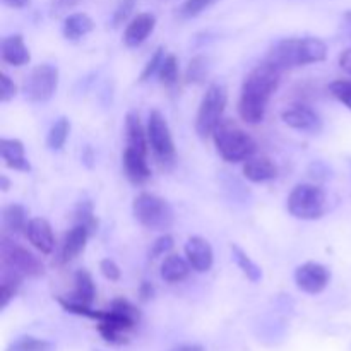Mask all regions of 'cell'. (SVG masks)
Masks as SVG:
<instances>
[{
  "label": "cell",
  "instance_id": "obj_23",
  "mask_svg": "<svg viewBox=\"0 0 351 351\" xmlns=\"http://www.w3.org/2000/svg\"><path fill=\"white\" fill-rule=\"evenodd\" d=\"M96 297V285L93 281V276L86 269H79L74 276V291L69 297H65L71 302L77 304L91 305Z\"/></svg>",
  "mask_w": 351,
  "mask_h": 351
},
{
  "label": "cell",
  "instance_id": "obj_46",
  "mask_svg": "<svg viewBox=\"0 0 351 351\" xmlns=\"http://www.w3.org/2000/svg\"><path fill=\"white\" fill-rule=\"evenodd\" d=\"M0 189H2V192H7L10 189V182L5 175H0Z\"/></svg>",
  "mask_w": 351,
  "mask_h": 351
},
{
  "label": "cell",
  "instance_id": "obj_20",
  "mask_svg": "<svg viewBox=\"0 0 351 351\" xmlns=\"http://www.w3.org/2000/svg\"><path fill=\"white\" fill-rule=\"evenodd\" d=\"M125 147L136 149L143 154H147L149 151L147 129H144L139 115L134 112H129L125 115Z\"/></svg>",
  "mask_w": 351,
  "mask_h": 351
},
{
  "label": "cell",
  "instance_id": "obj_3",
  "mask_svg": "<svg viewBox=\"0 0 351 351\" xmlns=\"http://www.w3.org/2000/svg\"><path fill=\"white\" fill-rule=\"evenodd\" d=\"M216 151L228 163L247 161L254 156L257 146L256 141L232 120H223L213 134Z\"/></svg>",
  "mask_w": 351,
  "mask_h": 351
},
{
  "label": "cell",
  "instance_id": "obj_42",
  "mask_svg": "<svg viewBox=\"0 0 351 351\" xmlns=\"http://www.w3.org/2000/svg\"><path fill=\"white\" fill-rule=\"evenodd\" d=\"M170 351H206L204 346L199 343H182V345L173 346Z\"/></svg>",
  "mask_w": 351,
  "mask_h": 351
},
{
  "label": "cell",
  "instance_id": "obj_27",
  "mask_svg": "<svg viewBox=\"0 0 351 351\" xmlns=\"http://www.w3.org/2000/svg\"><path fill=\"white\" fill-rule=\"evenodd\" d=\"M53 343L47 341V339L34 338V336H21V338L14 339L5 351H53Z\"/></svg>",
  "mask_w": 351,
  "mask_h": 351
},
{
  "label": "cell",
  "instance_id": "obj_44",
  "mask_svg": "<svg viewBox=\"0 0 351 351\" xmlns=\"http://www.w3.org/2000/svg\"><path fill=\"white\" fill-rule=\"evenodd\" d=\"M343 26H345V33L348 34L350 40H351V10H346L345 16H343Z\"/></svg>",
  "mask_w": 351,
  "mask_h": 351
},
{
  "label": "cell",
  "instance_id": "obj_14",
  "mask_svg": "<svg viewBox=\"0 0 351 351\" xmlns=\"http://www.w3.org/2000/svg\"><path fill=\"white\" fill-rule=\"evenodd\" d=\"M156 27V17L151 12H141L130 19L123 31V43L129 48H137L149 38Z\"/></svg>",
  "mask_w": 351,
  "mask_h": 351
},
{
  "label": "cell",
  "instance_id": "obj_11",
  "mask_svg": "<svg viewBox=\"0 0 351 351\" xmlns=\"http://www.w3.org/2000/svg\"><path fill=\"white\" fill-rule=\"evenodd\" d=\"M281 119L288 127L295 130H300L305 134H319L322 130V119L315 110L307 105H293L281 113Z\"/></svg>",
  "mask_w": 351,
  "mask_h": 351
},
{
  "label": "cell",
  "instance_id": "obj_12",
  "mask_svg": "<svg viewBox=\"0 0 351 351\" xmlns=\"http://www.w3.org/2000/svg\"><path fill=\"white\" fill-rule=\"evenodd\" d=\"M185 257L192 269L197 273H208L215 263V252L211 243L202 237H191L185 243Z\"/></svg>",
  "mask_w": 351,
  "mask_h": 351
},
{
  "label": "cell",
  "instance_id": "obj_30",
  "mask_svg": "<svg viewBox=\"0 0 351 351\" xmlns=\"http://www.w3.org/2000/svg\"><path fill=\"white\" fill-rule=\"evenodd\" d=\"M98 332L106 343H110V345L122 346L129 341L125 331H122V329L115 328V326L112 324H106V322H98Z\"/></svg>",
  "mask_w": 351,
  "mask_h": 351
},
{
  "label": "cell",
  "instance_id": "obj_35",
  "mask_svg": "<svg viewBox=\"0 0 351 351\" xmlns=\"http://www.w3.org/2000/svg\"><path fill=\"white\" fill-rule=\"evenodd\" d=\"M171 249H173V237H171L170 233H163V235L158 237V239L154 240L153 245H151L149 257L151 259H158V257L161 256H168Z\"/></svg>",
  "mask_w": 351,
  "mask_h": 351
},
{
  "label": "cell",
  "instance_id": "obj_5",
  "mask_svg": "<svg viewBox=\"0 0 351 351\" xmlns=\"http://www.w3.org/2000/svg\"><path fill=\"white\" fill-rule=\"evenodd\" d=\"M287 208L293 218L314 221L324 216L328 209V197H326V192L317 185L298 184L288 195Z\"/></svg>",
  "mask_w": 351,
  "mask_h": 351
},
{
  "label": "cell",
  "instance_id": "obj_26",
  "mask_svg": "<svg viewBox=\"0 0 351 351\" xmlns=\"http://www.w3.org/2000/svg\"><path fill=\"white\" fill-rule=\"evenodd\" d=\"M71 134V122H69L65 117L58 119L57 122L51 125L50 132L47 136V144L51 151H58L65 146L67 143V137Z\"/></svg>",
  "mask_w": 351,
  "mask_h": 351
},
{
  "label": "cell",
  "instance_id": "obj_19",
  "mask_svg": "<svg viewBox=\"0 0 351 351\" xmlns=\"http://www.w3.org/2000/svg\"><path fill=\"white\" fill-rule=\"evenodd\" d=\"M0 156H2L5 167L12 168L16 171H29L31 165L26 158L24 144L19 139H0Z\"/></svg>",
  "mask_w": 351,
  "mask_h": 351
},
{
  "label": "cell",
  "instance_id": "obj_22",
  "mask_svg": "<svg viewBox=\"0 0 351 351\" xmlns=\"http://www.w3.org/2000/svg\"><path fill=\"white\" fill-rule=\"evenodd\" d=\"M95 29V21L88 16L86 12H74L69 14L64 19V26H62V33L69 41H77L84 38Z\"/></svg>",
  "mask_w": 351,
  "mask_h": 351
},
{
  "label": "cell",
  "instance_id": "obj_34",
  "mask_svg": "<svg viewBox=\"0 0 351 351\" xmlns=\"http://www.w3.org/2000/svg\"><path fill=\"white\" fill-rule=\"evenodd\" d=\"M218 0H185L180 7V14L184 17H195L204 12L206 9L216 3Z\"/></svg>",
  "mask_w": 351,
  "mask_h": 351
},
{
  "label": "cell",
  "instance_id": "obj_37",
  "mask_svg": "<svg viewBox=\"0 0 351 351\" xmlns=\"http://www.w3.org/2000/svg\"><path fill=\"white\" fill-rule=\"evenodd\" d=\"M110 308L129 315V317H132L134 321H137V322L141 321V311L136 307V305L130 304L129 300H125V298H117V300H113L112 305H110Z\"/></svg>",
  "mask_w": 351,
  "mask_h": 351
},
{
  "label": "cell",
  "instance_id": "obj_6",
  "mask_svg": "<svg viewBox=\"0 0 351 351\" xmlns=\"http://www.w3.org/2000/svg\"><path fill=\"white\" fill-rule=\"evenodd\" d=\"M226 103H228V93L221 84H211L206 89L195 115V132L199 137L206 139L215 134L219 123L223 122Z\"/></svg>",
  "mask_w": 351,
  "mask_h": 351
},
{
  "label": "cell",
  "instance_id": "obj_4",
  "mask_svg": "<svg viewBox=\"0 0 351 351\" xmlns=\"http://www.w3.org/2000/svg\"><path fill=\"white\" fill-rule=\"evenodd\" d=\"M134 218L151 232H167L173 226L175 213L167 199L149 192H141L132 202Z\"/></svg>",
  "mask_w": 351,
  "mask_h": 351
},
{
  "label": "cell",
  "instance_id": "obj_15",
  "mask_svg": "<svg viewBox=\"0 0 351 351\" xmlns=\"http://www.w3.org/2000/svg\"><path fill=\"white\" fill-rule=\"evenodd\" d=\"M89 235H91V232H89L88 226L75 223V225L69 230L67 235H65L64 243H62L60 247V254H58V263L69 264L72 263L79 254L84 252Z\"/></svg>",
  "mask_w": 351,
  "mask_h": 351
},
{
  "label": "cell",
  "instance_id": "obj_32",
  "mask_svg": "<svg viewBox=\"0 0 351 351\" xmlns=\"http://www.w3.org/2000/svg\"><path fill=\"white\" fill-rule=\"evenodd\" d=\"M165 57H167V55H165V48L158 47L156 50H154L153 57L149 58V62H147L146 67H144V71L141 72L139 81L146 82V81H149V79L153 77L154 74H158V71H160L161 64H163V60H165Z\"/></svg>",
  "mask_w": 351,
  "mask_h": 351
},
{
  "label": "cell",
  "instance_id": "obj_28",
  "mask_svg": "<svg viewBox=\"0 0 351 351\" xmlns=\"http://www.w3.org/2000/svg\"><path fill=\"white\" fill-rule=\"evenodd\" d=\"M209 72V62L204 55H197V57L192 58L189 62L187 72H185V81L189 84H201L204 82V79L208 77Z\"/></svg>",
  "mask_w": 351,
  "mask_h": 351
},
{
  "label": "cell",
  "instance_id": "obj_33",
  "mask_svg": "<svg viewBox=\"0 0 351 351\" xmlns=\"http://www.w3.org/2000/svg\"><path fill=\"white\" fill-rule=\"evenodd\" d=\"M75 223L88 226L91 233L96 232V228H98V219H96L95 213H93L91 202H82L79 206L77 211H75Z\"/></svg>",
  "mask_w": 351,
  "mask_h": 351
},
{
  "label": "cell",
  "instance_id": "obj_25",
  "mask_svg": "<svg viewBox=\"0 0 351 351\" xmlns=\"http://www.w3.org/2000/svg\"><path fill=\"white\" fill-rule=\"evenodd\" d=\"M230 249H232L233 259H235L237 266H239L240 271L245 274L247 280L252 281V283L261 281V278H263V271H261V267L257 266V264L254 263L249 256H247L245 250H242L239 245H235V243H232V247H230Z\"/></svg>",
  "mask_w": 351,
  "mask_h": 351
},
{
  "label": "cell",
  "instance_id": "obj_41",
  "mask_svg": "<svg viewBox=\"0 0 351 351\" xmlns=\"http://www.w3.org/2000/svg\"><path fill=\"white\" fill-rule=\"evenodd\" d=\"M339 67L343 69V72L351 75V48H346V50L339 55Z\"/></svg>",
  "mask_w": 351,
  "mask_h": 351
},
{
  "label": "cell",
  "instance_id": "obj_45",
  "mask_svg": "<svg viewBox=\"0 0 351 351\" xmlns=\"http://www.w3.org/2000/svg\"><path fill=\"white\" fill-rule=\"evenodd\" d=\"M81 2V0H58V7H60V9H69V7H74L75 3H79Z\"/></svg>",
  "mask_w": 351,
  "mask_h": 351
},
{
  "label": "cell",
  "instance_id": "obj_1",
  "mask_svg": "<svg viewBox=\"0 0 351 351\" xmlns=\"http://www.w3.org/2000/svg\"><path fill=\"white\" fill-rule=\"evenodd\" d=\"M281 81V69L264 60L245 75L240 91L239 115L247 123H261L266 117L267 105L278 91Z\"/></svg>",
  "mask_w": 351,
  "mask_h": 351
},
{
  "label": "cell",
  "instance_id": "obj_8",
  "mask_svg": "<svg viewBox=\"0 0 351 351\" xmlns=\"http://www.w3.org/2000/svg\"><path fill=\"white\" fill-rule=\"evenodd\" d=\"M147 141H149V147L153 149L154 156L161 161V163H171L175 160V141L171 136L170 125H168L167 119L161 112L153 110L147 119Z\"/></svg>",
  "mask_w": 351,
  "mask_h": 351
},
{
  "label": "cell",
  "instance_id": "obj_38",
  "mask_svg": "<svg viewBox=\"0 0 351 351\" xmlns=\"http://www.w3.org/2000/svg\"><path fill=\"white\" fill-rule=\"evenodd\" d=\"M17 95V86L14 84L12 79L7 74H0V101L7 103L12 98H16Z\"/></svg>",
  "mask_w": 351,
  "mask_h": 351
},
{
  "label": "cell",
  "instance_id": "obj_29",
  "mask_svg": "<svg viewBox=\"0 0 351 351\" xmlns=\"http://www.w3.org/2000/svg\"><path fill=\"white\" fill-rule=\"evenodd\" d=\"M160 82L165 86H173L178 81V58L175 55H167L158 71Z\"/></svg>",
  "mask_w": 351,
  "mask_h": 351
},
{
  "label": "cell",
  "instance_id": "obj_39",
  "mask_svg": "<svg viewBox=\"0 0 351 351\" xmlns=\"http://www.w3.org/2000/svg\"><path fill=\"white\" fill-rule=\"evenodd\" d=\"M99 271H101L103 276L110 281H119L120 278H122V271L117 266L115 261L112 259H103L101 263H99Z\"/></svg>",
  "mask_w": 351,
  "mask_h": 351
},
{
  "label": "cell",
  "instance_id": "obj_18",
  "mask_svg": "<svg viewBox=\"0 0 351 351\" xmlns=\"http://www.w3.org/2000/svg\"><path fill=\"white\" fill-rule=\"evenodd\" d=\"M242 173L247 180L254 182V184H264V182L274 180L278 177V167L271 158L252 156L243 161Z\"/></svg>",
  "mask_w": 351,
  "mask_h": 351
},
{
  "label": "cell",
  "instance_id": "obj_40",
  "mask_svg": "<svg viewBox=\"0 0 351 351\" xmlns=\"http://www.w3.org/2000/svg\"><path fill=\"white\" fill-rule=\"evenodd\" d=\"M154 297V287L149 281H143L139 287V298L141 302H149Z\"/></svg>",
  "mask_w": 351,
  "mask_h": 351
},
{
  "label": "cell",
  "instance_id": "obj_31",
  "mask_svg": "<svg viewBox=\"0 0 351 351\" xmlns=\"http://www.w3.org/2000/svg\"><path fill=\"white\" fill-rule=\"evenodd\" d=\"M329 93L351 112V79H338L329 84Z\"/></svg>",
  "mask_w": 351,
  "mask_h": 351
},
{
  "label": "cell",
  "instance_id": "obj_2",
  "mask_svg": "<svg viewBox=\"0 0 351 351\" xmlns=\"http://www.w3.org/2000/svg\"><path fill=\"white\" fill-rule=\"evenodd\" d=\"M328 57V45L315 36L285 38L274 43L267 53V62L278 69L304 67L308 64H317Z\"/></svg>",
  "mask_w": 351,
  "mask_h": 351
},
{
  "label": "cell",
  "instance_id": "obj_36",
  "mask_svg": "<svg viewBox=\"0 0 351 351\" xmlns=\"http://www.w3.org/2000/svg\"><path fill=\"white\" fill-rule=\"evenodd\" d=\"M136 3H137V0H120V3L117 5L115 12H113V19H112L113 26L115 27L122 26V24L125 23L130 16H132L134 9H136Z\"/></svg>",
  "mask_w": 351,
  "mask_h": 351
},
{
  "label": "cell",
  "instance_id": "obj_16",
  "mask_svg": "<svg viewBox=\"0 0 351 351\" xmlns=\"http://www.w3.org/2000/svg\"><path fill=\"white\" fill-rule=\"evenodd\" d=\"M146 156L147 154L139 153V151L136 149H130V147H125V149H123V171H125L127 178H129L132 184L143 185L151 178V168L149 165H147Z\"/></svg>",
  "mask_w": 351,
  "mask_h": 351
},
{
  "label": "cell",
  "instance_id": "obj_13",
  "mask_svg": "<svg viewBox=\"0 0 351 351\" xmlns=\"http://www.w3.org/2000/svg\"><path fill=\"white\" fill-rule=\"evenodd\" d=\"M24 235H26L27 242H29L38 252L45 254V256L53 252L55 249L53 230H51V225L45 218L29 219Z\"/></svg>",
  "mask_w": 351,
  "mask_h": 351
},
{
  "label": "cell",
  "instance_id": "obj_43",
  "mask_svg": "<svg viewBox=\"0 0 351 351\" xmlns=\"http://www.w3.org/2000/svg\"><path fill=\"white\" fill-rule=\"evenodd\" d=\"M2 2L10 9H24V7L29 5L31 0H2Z\"/></svg>",
  "mask_w": 351,
  "mask_h": 351
},
{
  "label": "cell",
  "instance_id": "obj_21",
  "mask_svg": "<svg viewBox=\"0 0 351 351\" xmlns=\"http://www.w3.org/2000/svg\"><path fill=\"white\" fill-rule=\"evenodd\" d=\"M161 278L167 283L175 285L182 283L184 280H187L189 274H191L192 266L189 264L187 257H182L178 254H168L167 257L161 263Z\"/></svg>",
  "mask_w": 351,
  "mask_h": 351
},
{
  "label": "cell",
  "instance_id": "obj_17",
  "mask_svg": "<svg viewBox=\"0 0 351 351\" xmlns=\"http://www.w3.org/2000/svg\"><path fill=\"white\" fill-rule=\"evenodd\" d=\"M0 57L3 64H9L12 67H23L31 60L29 48L26 47L21 34H10L3 38L0 45Z\"/></svg>",
  "mask_w": 351,
  "mask_h": 351
},
{
  "label": "cell",
  "instance_id": "obj_9",
  "mask_svg": "<svg viewBox=\"0 0 351 351\" xmlns=\"http://www.w3.org/2000/svg\"><path fill=\"white\" fill-rule=\"evenodd\" d=\"M26 96L33 103H45L57 93L58 69L51 64H40L31 71L26 81Z\"/></svg>",
  "mask_w": 351,
  "mask_h": 351
},
{
  "label": "cell",
  "instance_id": "obj_24",
  "mask_svg": "<svg viewBox=\"0 0 351 351\" xmlns=\"http://www.w3.org/2000/svg\"><path fill=\"white\" fill-rule=\"evenodd\" d=\"M27 213L21 204H9L2 211L3 235H19L26 232Z\"/></svg>",
  "mask_w": 351,
  "mask_h": 351
},
{
  "label": "cell",
  "instance_id": "obj_10",
  "mask_svg": "<svg viewBox=\"0 0 351 351\" xmlns=\"http://www.w3.org/2000/svg\"><path fill=\"white\" fill-rule=\"evenodd\" d=\"M329 281H331V273L328 267L319 263H305L295 271V283L304 293H322L328 288Z\"/></svg>",
  "mask_w": 351,
  "mask_h": 351
},
{
  "label": "cell",
  "instance_id": "obj_7",
  "mask_svg": "<svg viewBox=\"0 0 351 351\" xmlns=\"http://www.w3.org/2000/svg\"><path fill=\"white\" fill-rule=\"evenodd\" d=\"M0 261L2 269H9L23 278H38L45 274V264L29 249L14 242L9 235L0 240Z\"/></svg>",
  "mask_w": 351,
  "mask_h": 351
}]
</instances>
